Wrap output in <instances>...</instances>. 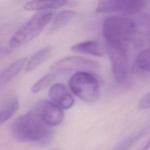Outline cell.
<instances>
[{"label": "cell", "instance_id": "cell-1", "mask_svg": "<svg viewBox=\"0 0 150 150\" xmlns=\"http://www.w3.org/2000/svg\"><path fill=\"white\" fill-rule=\"evenodd\" d=\"M13 137L20 142H44L50 137L52 131L35 111H29L12 122Z\"/></svg>", "mask_w": 150, "mask_h": 150}, {"label": "cell", "instance_id": "cell-2", "mask_svg": "<svg viewBox=\"0 0 150 150\" xmlns=\"http://www.w3.org/2000/svg\"><path fill=\"white\" fill-rule=\"evenodd\" d=\"M69 87L74 95L87 103L96 101L100 95L99 81L90 71H81L74 73L69 79Z\"/></svg>", "mask_w": 150, "mask_h": 150}, {"label": "cell", "instance_id": "cell-3", "mask_svg": "<svg viewBox=\"0 0 150 150\" xmlns=\"http://www.w3.org/2000/svg\"><path fill=\"white\" fill-rule=\"evenodd\" d=\"M52 12H38L23 23L10 38L9 45L12 48L24 45L35 38L50 22Z\"/></svg>", "mask_w": 150, "mask_h": 150}, {"label": "cell", "instance_id": "cell-4", "mask_svg": "<svg viewBox=\"0 0 150 150\" xmlns=\"http://www.w3.org/2000/svg\"><path fill=\"white\" fill-rule=\"evenodd\" d=\"M106 42L121 43L127 45L137 32L135 23L131 19L118 16L107 18L103 25Z\"/></svg>", "mask_w": 150, "mask_h": 150}, {"label": "cell", "instance_id": "cell-5", "mask_svg": "<svg viewBox=\"0 0 150 150\" xmlns=\"http://www.w3.org/2000/svg\"><path fill=\"white\" fill-rule=\"evenodd\" d=\"M106 50L111 60L114 78L118 83L125 82L127 77V45L121 43L106 42Z\"/></svg>", "mask_w": 150, "mask_h": 150}, {"label": "cell", "instance_id": "cell-6", "mask_svg": "<svg viewBox=\"0 0 150 150\" xmlns=\"http://www.w3.org/2000/svg\"><path fill=\"white\" fill-rule=\"evenodd\" d=\"M97 67V63L80 56H69L54 62L50 67L54 74H63L71 71H89Z\"/></svg>", "mask_w": 150, "mask_h": 150}, {"label": "cell", "instance_id": "cell-7", "mask_svg": "<svg viewBox=\"0 0 150 150\" xmlns=\"http://www.w3.org/2000/svg\"><path fill=\"white\" fill-rule=\"evenodd\" d=\"M35 112L49 127L59 125L64 118L63 109L49 100L38 101L35 105Z\"/></svg>", "mask_w": 150, "mask_h": 150}, {"label": "cell", "instance_id": "cell-8", "mask_svg": "<svg viewBox=\"0 0 150 150\" xmlns=\"http://www.w3.org/2000/svg\"><path fill=\"white\" fill-rule=\"evenodd\" d=\"M148 0H103L97 8L99 12L134 13L144 8Z\"/></svg>", "mask_w": 150, "mask_h": 150}, {"label": "cell", "instance_id": "cell-9", "mask_svg": "<svg viewBox=\"0 0 150 150\" xmlns=\"http://www.w3.org/2000/svg\"><path fill=\"white\" fill-rule=\"evenodd\" d=\"M50 100L63 110L71 108L74 104V98L67 87L60 83L51 86L48 91Z\"/></svg>", "mask_w": 150, "mask_h": 150}, {"label": "cell", "instance_id": "cell-10", "mask_svg": "<svg viewBox=\"0 0 150 150\" xmlns=\"http://www.w3.org/2000/svg\"><path fill=\"white\" fill-rule=\"evenodd\" d=\"M70 49L75 52L98 57H102L105 54L102 45L96 40H87L75 44L70 47Z\"/></svg>", "mask_w": 150, "mask_h": 150}, {"label": "cell", "instance_id": "cell-11", "mask_svg": "<svg viewBox=\"0 0 150 150\" xmlns=\"http://www.w3.org/2000/svg\"><path fill=\"white\" fill-rule=\"evenodd\" d=\"M67 2V0H33L26 2L23 8L28 11L57 9L63 6Z\"/></svg>", "mask_w": 150, "mask_h": 150}, {"label": "cell", "instance_id": "cell-12", "mask_svg": "<svg viewBox=\"0 0 150 150\" xmlns=\"http://www.w3.org/2000/svg\"><path fill=\"white\" fill-rule=\"evenodd\" d=\"M26 60V57L21 58L11 64L0 73V87L9 83L19 73L25 66Z\"/></svg>", "mask_w": 150, "mask_h": 150}, {"label": "cell", "instance_id": "cell-13", "mask_svg": "<svg viewBox=\"0 0 150 150\" xmlns=\"http://www.w3.org/2000/svg\"><path fill=\"white\" fill-rule=\"evenodd\" d=\"M53 49L52 46H47L35 53L27 62L25 71H31L40 66L49 57Z\"/></svg>", "mask_w": 150, "mask_h": 150}, {"label": "cell", "instance_id": "cell-14", "mask_svg": "<svg viewBox=\"0 0 150 150\" xmlns=\"http://www.w3.org/2000/svg\"><path fill=\"white\" fill-rule=\"evenodd\" d=\"M133 70L137 73H150V47L143 50L137 56Z\"/></svg>", "mask_w": 150, "mask_h": 150}, {"label": "cell", "instance_id": "cell-15", "mask_svg": "<svg viewBox=\"0 0 150 150\" xmlns=\"http://www.w3.org/2000/svg\"><path fill=\"white\" fill-rule=\"evenodd\" d=\"M75 15L74 11L71 10H64L54 17L51 26L49 29V34H53L63 28Z\"/></svg>", "mask_w": 150, "mask_h": 150}, {"label": "cell", "instance_id": "cell-16", "mask_svg": "<svg viewBox=\"0 0 150 150\" xmlns=\"http://www.w3.org/2000/svg\"><path fill=\"white\" fill-rule=\"evenodd\" d=\"M19 107V100L17 98L11 99L0 111V124L7 121L17 111Z\"/></svg>", "mask_w": 150, "mask_h": 150}, {"label": "cell", "instance_id": "cell-17", "mask_svg": "<svg viewBox=\"0 0 150 150\" xmlns=\"http://www.w3.org/2000/svg\"><path fill=\"white\" fill-rule=\"evenodd\" d=\"M55 77L56 74L52 72L46 74L32 86L31 91L33 93H36L43 90L49 86L54 81Z\"/></svg>", "mask_w": 150, "mask_h": 150}, {"label": "cell", "instance_id": "cell-18", "mask_svg": "<svg viewBox=\"0 0 150 150\" xmlns=\"http://www.w3.org/2000/svg\"><path fill=\"white\" fill-rule=\"evenodd\" d=\"M138 107L140 110L150 108V91L145 93L141 97L138 101Z\"/></svg>", "mask_w": 150, "mask_h": 150}, {"label": "cell", "instance_id": "cell-19", "mask_svg": "<svg viewBox=\"0 0 150 150\" xmlns=\"http://www.w3.org/2000/svg\"><path fill=\"white\" fill-rule=\"evenodd\" d=\"M9 52H10V50L8 48L0 46V57L6 56Z\"/></svg>", "mask_w": 150, "mask_h": 150}, {"label": "cell", "instance_id": "cell-20", "mask_svg": "<svg viewBox=\"0 0 150 150\" xmlns=\"http://www.w3.org/2000/svg\"><path fill=\"white\" fill-rule=\"evenodd\" d=\"M150 148V138L140 150H148Z\"/></svg>", "mask_w": 150, "mask_h": 150}, {"label": "cell", "instance_id": "cell-21", "mask_svg": "<svg viewBox=\"0 0 150 150\" xmlns=\"http://www.w3.org/2000/svg\"><path fill=\"white\" fill-rule=\"evenodd\" d=\"M52 150H57L56 149H52Z\"/></svg>", "mask_w": 150, "mask_h": 150}, {"label": "cell", "instance_id": "cell-22", "mask_svg": "<svg viewBox=\"0 0 150 150\" xmlns=\"http://www.w3.org/2000/svg\"><path fill=\"white\" fill-rule=\"evenodd\" d=\"M0 117H1V116H0Z\"/></svg>", "mask_w": 150, "mask_h": 150}]
</instances>
